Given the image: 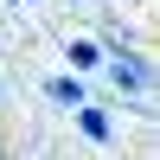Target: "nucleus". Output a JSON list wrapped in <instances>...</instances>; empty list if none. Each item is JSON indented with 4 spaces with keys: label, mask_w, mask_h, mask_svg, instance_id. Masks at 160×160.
Returning a JSON list of instances; mask_svg holds the SVG:
<instances>
[{
    "label": "nucleus",
    "mask_w": 160,
    "mask_h": 160,
    "mask_svg": "<svg viewBox=\"0 0 160 160\" xmlns=\"http://www.w3.org/2000/svg\"><path fill=\"white\" fill-rule=\"evenodd\" d=\"M109 77H115V90H128V96L148 90V64H141L135 51H115V58H109Z\"/></svg>",
    "instance_id": "f257e3e1"
},
{
    "label": "nucleus",
    "mask_w": 160,
    "mask_h": 160,
    "mask_svg": "<svg viewBox=\"0 0 160 160\" xmlns=\"http://www.w3.org/2000/svg\"><path fill=\"white\" fill-rule=\"evenodd\" d=\"M45 96H51V102H64V109H83V83H77V71H71V77H51Z\"/></svg>",
    "instance_id": "f03ea898"
},
{
    "label": "nucleus",
    "mask_w": 160,
    "mask_h": 160,
    "mask_svg": "<svg viewBox=\"0 0 160 160\" xmlns=\"http://www.w3.org/2000/svg\"><path fill=\"white\" fill-rule=\"evenodd\" d=\"M77 128H83L90 141H109V135H115V122H109V115H102V109H90V102H83V109H77Z\"/></svg>",
    "instance_id": "7ed1b4c3"
},
{
    "label": "nucleus",
    "mask_w": 160,
    "mask_h": 160,
    "mask_svg": "<svg viewBox=\"0 0 160 160\" xmlns=\"http://www.w3.org/2000/svg\"><path fill=\"white\" fill-rule=\"evenodd\" d=\"M102 64V45L96 38H71V71H96Z\"/></svg>",
    "instance_id": "20e7f679"
}]
</instances>
